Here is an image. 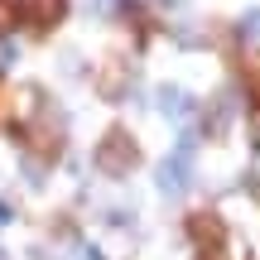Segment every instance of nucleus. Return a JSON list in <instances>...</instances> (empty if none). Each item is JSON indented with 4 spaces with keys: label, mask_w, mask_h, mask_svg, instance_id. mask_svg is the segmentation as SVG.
Masks as SVG:
<instances>
[{
    "label": "nucleus",
    "mask_w": 260,
    "mask_h": 260,
    "mask_svg": "<svg viewBox=\"0 0 260 260\" xmlns=\"http://www.w3.org/2000/svg\"><path fill=\"white\" fill-rule=\"evenodd\" d=\"M188 236L198 241L203 260H217V255H222V246H226V232H222V222H217L212 212H193V217H188Z\"/></svg>",
    "instance_id": "obj_3"
},
{
    "label": "nucleus",
    "mask_w": 260,
    "mask_h": 260,
    "mask_svg": "<svg viewBox=\"0 0 260 260\" xmlns=\"http://www.w3.org/2000/svg\"><path fill=\"white\" fill-rule=\"evenodd\" d=\"M10 217H15V212H10V203H0V226H5Z\"/></svg>",
    "instance_id": "obj_7"
},
{
    "label": "nucleus",
    "mask_w": 260,
    "mask_h": 260,
    "mask_svg": "<svg viewBox=\"0 0 260 260\" xmlns=\"http://www.w3.org/2000/svg\"><path fill=\"white\" fill-rule=\"evenodd\" d=\"M246 82H251V92H255V102H260V58L246 63Z\"/></svg>",
    "instance_id": "obj_6"
},
{
    "label": "nucleus",
    "mask_w": 260,
    "mask_h": 260,
    "mask_svg": "<svg viewBox=\"0 0 260 260\" xmlns=\"http://www.w3.org/2000/svg\"><path fill=\"white\" fill-rule=\"evenodd\" d=\"M251 130H255V145H260V116H255V125H251Z\"/></svg>",
    "instance_id": "obj_8"
},
{
    "label": "nucleus",
    "mask_w": 260,
    "mask_h": 260,
    "mask_svg": "<svg viewBox=\"0 0 260 260\" xmlns=\"http://www.w3.org/2000/svg\"><path fill=\"white\" fill-rule=\"evenodd\" d=\"M63 10H68V0H19V15L34 29H53L63 19Z\"/></svg>",
    "instance_id": "obj_4"
},
{
    "label": "nucleus",
    "mask_w": 260,
    "mask_h": 260,
    "mask_svg": "<svg viewBox=\"0 0 260 260\" xmlns=\"http://www.w3.org/2000/svg\"><path fill=\"white\" fill-rule=\"evenodd\" d=\"M159 111L183 121V116H193V96H183L178 87H159Z\"/></svg>",
    "instance_id": "obj_5"
},
{
    "label": "nucleus",
    "mask_w": 260,
    "mask_h": 260,
    "mask_svg": "<svg viewBox=\"0 0 260 260\" xmlns=\"http://www.w3.org/2000/svg\"><path fill=\"white\" fill-rule=\"evenodd\" d=\"M154 183H159L164 198H183L188 193V183H193V164H188V149L183 145H178V154H169L164 164L154 169Z\"/></svg>",
    "instance_id": "obj_2"
},
{
    "label": "nucleus",
    "mask_w": 260,
    "mask_h": 260,
    "mask_svg": "<svg viewBox=\"0 0 260 260\" xmlns=\"http://www.w3.org/2000/svg\"><path fill=\"white\" fill-rule=\"evenodd\" d=\"M96 164H102V174H111V178H125L130 169L140 164V149H135V140H130L125 130H111V135L102 140V149H96Z\"/></svg>",
    "instance_id": "obj_1"
},
{
    "label": "nucleus",
    "mask_w": 260,
    "mask_h": 260,
    "mask_svg": "<svg viewBox=\"0 0 260 260\" xmlns=\"http://www.w3.org/2000/svg\"><path fill=\"white\" fill-rule=\"evenodd\" d=\"M0 260H10V255H5V251H0Z\"/></svg>",
    "instance_id": "obj_9"
}]
</instances>
